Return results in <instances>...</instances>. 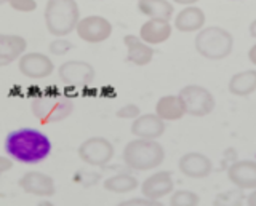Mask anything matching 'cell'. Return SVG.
<instances>
[{
	"label": "cell",
	"instance_id": "obj_8",
	"mask_svg": "<svg viewBox=\"0 0 256 206\" xmlns=\"http://www.w3.org/2000/svg\"><path fill=\"white\" fill-rule=\"evenodd\" d=\"M76 32L78 38H82L86 43H101L112 35V24L108 18L100 16V14H90V16L80 18Z\"/></svg>",
	"mask_w": 256,
	"mask_h": 206
},
{
	"label": "cell",
	"instance_id": "obj_18",
	"mask_svg": "<svg viewBox=\"0 0 256 206\" xmlns=\"http://www.w3.org/2000/svg\"><path fill=\"white\" fill-rule=\"evenodd\" d=\"M205 21L206 16L202 8L196 5H188L176 13L174 29H178L180 32H198L200 29L205 27Z\"/></svg>",
	"mask_w": 256,
	"mask_h": 206
},
{
	"label": "cell",
	"instance_id": "obj_21",
	"mask_svg": "<svg viewBox=\"0 0 256 206\" xmlns=\"http://www.w3.org/2000/svg\"><path fill=\"white\" fill-rule=\"evenodd\" d=\"M228 90L230 94L240 96V98L253 94L256 91V70L248 69V70H242V72L232 75L228 85Z\"/></svg>",
	"mask_w": 256,
	"mask_h": 206
},
{
	"label": "cell",
	"instance_id": "obj_10",
	"mask_svg": "<svg viewBox=\"0 0 256 206\" xmlns=\"http://www.w3.org/2000/svg\"><path fill=\"white\" fill-rule=\"evenodd\" d=\"M18 69L24 77L32 78V80H42V78H46L53 74L54 64L50 56L32 51L24 53L18 59Z\"/></svg>",
	"mask_w": 256,
	"mask_h": 206
},
{
	"label": "cell",
	"instance_id": "obj_17",
	"mask_svg": "<svg viewBox=\"0 0 256 206\" xmlns=\"http://www.w3.org/2000/svg\"><path fill=\"white\" fill-rule=\"evenodd\" d=\"M124 43L126 46V59L134 66H148L154 58V48L146 43L141 37L128 34L124 37Z\"/></svg>",
	"mask_w": 256,
	"mask_h": 206
},
{
	"label": "cell",
	"instance_id": "obj_28",
	"mask_svg": "<svg viewBox=\"0 0 256 206\" xmlns=\"http://www.w3.org/2000/svg\"><path fill=\"white\" fill-rule=\"evenodd\" d=\"M120 205H124V206H130V205H158V202H154V200H150V198L142 195V198H132V200L122 202Z\"/></svg>",
	"mask_w": 256,
	"mask_h": 206
},
{
	"label": "cell",
	"instance_id": "obj_30",
	"mask_svg": "<svg viewBox=\"0 0 256 206\" xmlns=\"http://www.w3.org/2000/svg\"><path fill=\"white\" fill-rule=\"evenodd\" d=\"M248 59H250L252 64H254V66H256V43L252 46L250 50H248Z\"/></svg>",
	"mask_w": 256,
	"mask_h": 206
},
{
	"label": "cell",
	"instance_id": "obj_13",
	"mask_svg": "<svg viewBox=\"0 0 256 206\" xmlns=\"http://www.w3.org/2000/svg\"><path fill=\"white\" fill-rule=\"evenodd\" d=\"M178 168H180V171L186 178H190V179H205V178H208L212 174L213 165H212V160L205 154L189 152V154H184L180 158Z\"/></svg>",
	"mask_w": 256,
	"mask_h": 206
},
{
	"label": "cell",
	"instance_id": "obj_26",
	"mask_svg": "<svg viewBox=\"0 0 256 206\" xmlns=\"http://www.w3.org/2000/svg\"><path fill=\"white\" fill-rule=\"evenodd\" d=\"M10 8L20 13H32L37 10V2L36 0H8Z\"/></svg>",
	"mask_w": 256,
	"mask_h": 206
},
{
	"label": "cell",
	"instance_id": "obj_33",
	"mask_svg": "<svg viewBox=\"0 0 256 206\" xmlns=\"http://www.w3.org/2000/svg\"><path fill=\"white\" fill-rule=\"evenodd\" d=\"M248 32H250V35H252L253 38H256V19H254V21H252L250 27H248Z\"/></svg>",
	"mask_w": 256,
	"mask_h": 206
},
{
	"label": "cell",
	"instance_id": "obj_19",
	"mask_svg": "<svg viewBox=\"0 0 256 206\" xmlns=\"http://www.w3.org/2000/svg\"><path fill=\"white\" fill-rule=\"evenodd\" d=\"M28 50L26 38L16 34H0V66L20 59Z\"/></svg>",
	"mask_w": 256,
	"mask_h": 206
},
{
	"label": "cell",
	"instance_id": "obj_16",
	"mask_svg": "<svg viewBox=\"0 0 256 206\" xmlns=\"http://www.w3.org/2000/svg\"><path fill=\"white\" fill-rule=\"evenodd\" d=\"M173 26L168 19L160 18H149L140 29V37L149 45H160L165 43L172 37Z\"/></svg>",
	"mask_w": 256,
	"mask_h": 206
},
{
	"label": "cell",
	"instance_id": "obj_34",
	"mask_svg": "<svg viewBox=\"0 0 256 206\" xmlns=\"http://www.w3.org/2000/svg\"><path fill=\"white\" fill-rule=\"evenodd\" d=\"M4 3H8V0H0V5H4Z\"/></svg>",
	"mask_w": 256,
	"mask_h": 206
},
{
	"label": "cell",
	"instance_id": "obj_27",
	"mask_svg": "<svg viewBox=\"0 0 256 206\" xmlns=\"http://www.w3.org/2000/svg\"><path fill=\"white\" fill-rule=\"evenodd\" d=\"M116 115L118 118H125V120H134L136 117L141 115V109L136 104H125L117 110Z\"/></svg>",
	"mask_w": 256,
	"mask_h": 206
},
{
	"label": "cell",
	"instance_id": "obj_7",
	"mask_svg": "<svg viewBox=\"0 0 256 206\" xmlns=\"http://www.w3.org/2000/svg\"><path fill=\"white\" fill-rule=\"evenodd\" d=\"M180 96L186 106V112L192 117H205L212 114L216 106L212 91L200 85H186L180 91Z\"/></svg>",
	"mask_w": 256,
	"mask_h": 206
},
{
	"label": "cell",
	"instance_id": "obj_5",
	"mask_svg": "<svg viewBox=\"0 0 256 206\" xmlns=\"http://www.w3.org/2000/svg\"><path fill=\"white\" fill-rule=\"evenodd\" d=\"M30 110L40 123L50 125L66 120L74 110V101L66 96H37L30 102Z\"/></svg>",
	"mask_w": 256,
	"mask_h": 206
},
{
	"label": "cell",
	"instance_id": "obj_31",
	"mask_svg": "<svg viewBox=\"0 0 256 206\" xmlns=\"http://www.w3.org/2000/svg\"><path fill=\"white\" fill-rule=\"evenodd\" d=\"M246 203L250 206H256V189H253V192L246 197Z\"/></svg>",
	"mask_w": 256,
	"mask_h": 206
},
{
	"label": "cell",
	"instance_id": "obj_3",
	"mask_svg": "<svg viewBox=\"0 0 256 206\" xmlns=\"http://www.w3.org/2000/svg\"><path fill=\"white\" fill-rule=\"evenodd\" d=\"M124 163L134 171H149L165 160V149L156 139L136 138L125 146L122 152Z\"/></svg>",
	"mask_w": 256,
	"mask_h": 206
},
{
	"label": "cell",
	"instance_id": "obj_22",
	"mask_svg": "<svg viewBox=\"0 0 256 206\" xmlns=\"http://www.w3.org/2000/svg\"><path fill=\"white\" fill-rule=\"evenodd\" d=\"M138 10L148 18L168 19L173 18V3L170 0H138Z\"/></svg>",
	"mask_w": 256,
	"mask_h": 206
},
{
	"label": "cell",
	"instance_id": "obj_23",
	"mask_svg": "<svg viewBox=\"0 0 256 206\" xmlns=\"http://www.w3.org/2000/svg\"><path fill=\"white\" fill-rule=\"evenodd\" d=\"M140 186L138 179L132 174H126V173H120L116 174V176H110L104 181V189L108 192L112 194H128V192H133Z\"/></svg>",
	"mask_w": 256,
	"mask_h": 206
},
{
	"label": "cell",
	"instance_id": "obj_24",
	"mask_svg": "<svg viewBox=\"0 0 256 206\" xmlns=\"http://www.w3.org/2000/svg\"><path fill=\"white\" fill-rule=\"evenodd\" d=\"M200 197L190 190H178L170 197V205L173 206H197Z\"/></svg>",
	"mask_w": 256,
	"mask_h": 206
},
{
	"label": "cell",
	"instance_id": "obj_1",
	"mask_svg": "<svg viewBox=\"0 0 256 206\" xmlns=\"http://www.w3.org/2000/svg\"><path fill=\"white\" fill-rule=\"evenodd\" d=\"M52 141L45 133L34 128H18L6 134L5 152L14 162L37 165L52 154Z\"/></svg>",
	"mask_w": 256,
	"mask_h": 206
},
{
	"label": "cell",
	"instance_id": "obj_12",
	"mask_svg": "<svg viewBox=\"0 0 256 206\" xmlns=\"http://www.w3.org/2000/svg\"><path fill=\"white\" fill-rule=\"evenodd\" d=\"M174 190L173 174L170 171H157L146 178L141 184V192L144 197L154 202H160Z\"/></svg>",
	"mask_w": 256,
	"mask_h": 206
},
{
	"label": "cell",
	"instance_id": "obj_32",
	"mask_svg": "<svg viewBox=\"0 0 256 206\" xmlns=\"http://www.w3.org/2000/svg\"><path fill=\"white\" fill-rule=\"evenodd\" d=\"M174 3L182 5V6H188V5H196L198 0H173Z\"/></svg>",
	"mask_w": 256,
	"mask_h": 206
},
{
	"label": "cell",
	"instance_id": "obj_2",
	"mask_svg": "<svg viewBox=\"0 0 256 206\" xmlns=\"http://www.w3.org/2000/svg\"><path fill=\"white\" fill-rule=\"evenodd\" d=\"M46 30L54 37L74 32L80 21V8L76 0H48L44 11Z\"/></svg>",
	"mask_w": 256,
	"mask_h": 206
},
{
	"label": "cell",
	"instance_id": "obj_15",
	"mask_svg": "<svg viewBox=\"0 0 256 206\" xmlns=\"http://www.w3.org/2000/svg\"><path fill=\"white\" fill-rule=\"evenodd\" d=\"M165 120L157 114H141L132 123V134L142 139H158L165 133Z\"/></svg>",
	"mask_w": 256,
	"mask_h": 206
},
{
	"label": "cell",
	"instance_id": "obj_25",
	"mask_svg": "<svg viewBox=\"0 0 256 206\" xmlns=\"http://www.w3.org/2000/svg\"><path fill=\"white\" fill-rule=\"evenodd\" d=\"M70 48H72V43L62 37L54 38V40L50 43V46H48V50H50V53L54 54V56H62V54L70 51Z\"/></svg>",
	"mask_w": 256,
	"mask_h": 206
},
{
	"label": "cell",
	"instance_id": "obj_6",
	"mask_svg": "<svg viewBox=\"0 0 256 206\" xmlns=\"http://www.w3.org/2000/svg\"><path fill=\"white\" fill-rule=\"evenodd\" d=\"M114 154L112 142L102 136L88 138L78 146V158L90 166H106L114 158Z\"/></svg>",
	"mask_w": 256,
	"mask_h": 206
},
{
	"label": "cell",
	"instance_id": "obj_29",
	"mask_svg": "<svg viewBox=\"0 0 256 206\" xmlns=\"http://www.w3.org/2000/svg\"><path fill=\"white\" fill-rule=\"evenodd\" d=\"M13 168V158L12 157H5V155H0V176L5 173H8Z\"/></svg>",
	"mask_w": 256,
	"mask_h": 206
},
{
	"label": "cell",
	"instance_id": "obj_4",
	"mask_svg": "<svg viewBox=\"0 0 256 206\" xmlns=\"http://www.w3.org/2000/svg\"><path fill=\"white\" fill-rule=\"evenodd\" d=\"M196 51L206 59L220 61L228 58L234 48V37L220 26H208L198 30L194 40Z\"/></svg>",
	"mask_w": 256,
	"mask_h": 206
},
{
	"label": "cell",
	"instance_id": "obj_14",
	"mask_svg": "<svg viewBox=\"0 0 256 206\" xmlns=\"http://www.w3.org/2000/svg\"><path fill=\"white\" fill-rule=\"evenodd\" d=\"M228 179L240 190L256 189V162L238 160L228 168Z\"/></svg>",
	"mask_w": 256,
	"mask_h": 206
},
{
	"label": "cell",
	"instance_id": "obj_20",
	"mask_svg": "<svg viewBox=\"0 0 256 206\" xmlns=\"http://www.w3.org/2000/svg\"><path fill=\"white\" fill-rule=\"evenodd\" d=\"M156 114L165 122H176L181 120V118L186 115V106L178 94H166L162 96L156 104Z\"/></svg>",
	"mask_w": 256,
	"mask_h": 206
},
{
	"label": "cell",
	"instance_id": "obj_11",
	"mask_svg": "<svg viewBox=\"0 0 256 206\" xmlns=\"http://www.w3.org/2000/svg\"><path fill=\"white\" fill-rule=\"evenodd\" d=\"M18 186L22 189V192L29 195L48 198L56 194V186L52 176L40 171H28L24 173L18 181Z\"/></svg>",
	"mask_w": 256,
	"mask_h": 206
},
{
	"label": "cell",
	"instance_id": "obj_9",
	"mask_svg": "<svg viewBox=\"0 0 256 206\" xmlns=\"http://www.w3.org/2000/svg\"><path fill=\"white\" fill-rule=\"evenodd\" d=\"M58 77L66 86H86L94 80L96 72L90 62L70 59L60 66Z\"/></svg>",
	"mask_w": 256,
	"mask_h": 206
}]
</instances>
